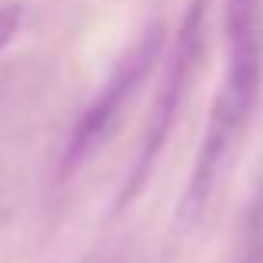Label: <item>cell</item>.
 <instances>
[{
    "label": "cell",
    "instance_id": "277c9868",
    "mask_svg": "<svg viewBox=\"0 0 263 263\" xmlns=\"http://www.w3.org/2000/svg\"><path fill=\"white\" fill-rule=\"evenodd\" d=\"M20 27H24V7L13 4V0H4L0 4V53L10 47V40L17 37Z\"/></svg>",
    "mask_w": 263,
    "mask_h": 263
},
{
    "label": "cell",
    "instance_id": "3957f363",
    "mask_svg": "<svg viewBox=\"0 0 263 263\" xmlns=\"http://www.w3.org/2000/svg\"><path fill=\"white\" fill-rule=\"evenodd\" d=\"M203 40H206V17H203V0H193L190 10H186L183 24H180V37L177 47L167 60V70H163L160 90H157V100L154 110H150V123L143 130V140H140V154H137L134 163V174H130L127 186H123V197L120 203H130L137 193L143 190L150 170H154L157 157H160L163 143H167L170 130H174V120L180 114L186 100V90H190L193 77H197V67L200 57H203Z\"/></svg>",
    "mask_w": 263,
    "mask_h": 263
},
{
    "label": "cell",
    "instance_id": "6da1fadb",
    "mask_svg": "<svg viewBox=\"0 0 263 263\" xmlns=\"http://www.w3.org/2000/svg\"><path fill=\"white\" fill-rule=\"evenodd\" d=\"M227 60L217 97L210 107L203 140H200L193 174L180 200V223L193 227L203 217L213 190L227 170V157L253 117L263 84V0H227L223 4Z\"/></svg>",
    "mask_w": 263,
    "mask_h": 263
},
{
    "label": "cell",
    "instance_id": "7a4b0ae2",
    "mask_svg": "<svg viewBox=\"0 0 263 263\" xmlns=\"http://www.w3.org/2000/svg\"><path fill=\"white\" fill-rule=\"evenodd\" d=\"M163 50V24H150L147 30L137 37V44L117 60V67L110 70V77L103 80V87L93 93V100L84 107V114L77 117V123L70 127L64 157H60V170L73 174L80 170L97 150H103L110 143V137L120 130L123 117H127L130 103L137 100L140 87L147 84L154 60Z\"/></svg>",
    "mask_w": 263,
    "mask_h": 263
}]
</instances>
